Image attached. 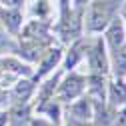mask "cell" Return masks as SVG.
Masks as SVG:
<instances>
[{"instance_id": "obj_1", "label": "cell", "mask_w": 126, "mask_h": 126, "mask_svg": "<svg viewBox=\"0 0 126 126\" xmlns=\"http://www.w3.org/2000/svg\"><path fill=\"white\" fill-rule=\"evenodd\" d=\"M116 4H118V0H96V2H92L90 14H88V28L92 32H98V30L108 26Z\"/></svg>"}, {"instance_id": "obj_2", "label": "cell", "mask_w": 126, "mask_h": 126, "mask_svg": "<svg viewBox=\"0 0 126 126\" xmlns=\"http://www.w3.org/2000/svg\"><path fill=\"white\" fill-rule=\"evenodd\" d=\"M88 62H90L92 72H96L100 76L108 72V58H106L104 44L102 42H96V44H94V48L88 52Z\"/></svg>"}, {"instance_id": "obj_3", "label": "cell", "mask_w": 126, "mask_h": 126, "mask_svg": "<svg viewBox=\"0 0 126 126\" xmlns=\"http://www.w3.org/2000/svg\"><path fill=\"white\" fill-rule=\"evenodd\" d=\"M84 78L82 76H78V74H70L64 82H62L60 86V96L64 98V100H74L76 96H80V92L84 88Z\"/></svg>"}, {"instance_id": "obj_4", "label": "cell", "mask_w": 126, "mask_h": 126, "mask_svg": "<svg viewBox=\"0 0 126 126\" xmlns=\"http://www.w3.org/2000/svg\"><path fill=\"white\" fill-rule=\"evenodd\" d=\"M106 40L110 44V48L116 50L120 44H124V26L120 18H114L112 22H108V30H106Z\"/></svg>"}, {"instance_id": "obj_5", "label": "cell", "mask_w": 126, "mask_h": 126, "mask_svg": "<svg viewBox=\"0 0 126 126\" xmlns=\"http://www.w3.org/2000/svg\"><path fill=\"white\" fill-rule=\"evenodd\" d=\"M0 18H2V22L8 26V30H12V32H16L18 30V26H20V22H22V16H20V12L18 10H0Z\"/></svg>"}, {"instance_id": "obj_6", "label": "cell", "mask_w": 126, "mask_h": 126, "mask_svg": "<svg viewBox=\"0 0 126 126\" xmlns=\"http://www.w3.org/2000/svg\"><path fill=\"white\" fill-rule=\"evenodd\" d=\"M114 70L118 76H126V44H120L114 50Z\"/></svg>"}, {"instance_id": "obj_7", "label": "cell", "mask_w": 126, "mask_h": 126, "mask_svg": "<svg viewBox=\"0 0 126 126\" xmlns=\"http://www.w3.org/2000/svg\"><path fill=\"white\" fill-rule=\"evenodd\" d=\"M110 100H112L114 104H122L126 100V84L124 82L110 84Z\"/></svg>"}, {"instance_id": "obj_8", "label": "cell", "mask_w": 126, "mask_h": 126, "mask_svg": "<svg viewBox=\"0 0 126 126\" xmlns=\"http://www.w3.org/2000/svg\"><path fill=\"white\" fill-rule=\"evenodd\" d=\"M72 116L74 118H80V120H86L92 116V108H90V102L88 100H80L78 104L72 106Z\"/></svg>"}, {"instance_id": "obj_9", "label": "cell", "mask_w": 126, "mask_h": 126, "mask_svg": "<svg viewBox=\"0 0 126 126\" xmlns=\"http://www.w3.org/2000/svg\"><path fill=\"white\" fill-rule=\"evenodd\" d=\"M58 60H60V50H50L48 56H46V58L42 60V64H40V72H38V76H44L48 70H52V66L56 64Z\"/></svg>"}, {"instance_id": "obj_10", "label": "cell", "mask_w": 126, "mask_h": 126, "mask_svg": "<svg viewBox=\"0 0 126 126\" xmlns=\"http://www.w3.org/2000/svg\"><path fill=\"white\" fill-rule=\"evenodd\" d=\"M90 90H92L94 96H96V100H102V96H104V80H102L100 74L90 78Z\"/></svg>"}, {"instance_id": "obj_11", "label": "cell", "mask_w": 126, "mask_h": 126, "mask_svg": "<svg viewBox=\"0 0 126 126\" xmlns=\"http://www.w3.org/2000/svg\"><path fill=\"white\" fill-rule=\"evenodd\" d=\"M30 92H32V84H30L28 80H22V82L16 84V96H18V98L26 100V98L30 96Z\"/></svg>"}, {"instance_id": "obj_12", "label": "cell", "mask_w": 126, "mask_h": 126, "mask_svg": "<svg viewBox=\"0 0 126 126\" xmlns=\"http://www.w3.org/2000/svg\"><path fill=\"white\" fill-rule=\"evenodd\" d=\"M46 112H48L50 116H54V120H56L58 118V106H54V102L48 104V106H46Z\"/></svg>"}, {"instance_id": "obj_13", "label": "cell", "mask_w": 126, "mask_h": 126, "mask_svg": "<svg viewBox=\"0 0 126 126\" xmlns=\"http://www.w3.org/2000/svg\"><path fill=\"white\" fill-rule=\"evenodd\" d=\"M4 4H8V6H20L22 4V0H2Z\"/></svg>"}, {"instance_id": "obj_14", "label": "cell", "mask_w": 126, "mask_h": 126, "mask_svg": "<svg viewBox=\"0 0 126 126\" xmlns=\"http://www.w3.org/2000/svg\"><path fill=\"white\" fill-rule=\"evenodd\" d=\"M32 126H54V124L46 122V120H34V122H32Z\"/></svg>"}, {"instance_id": "obj_15", "label": "cell", "mask_w": 126, "mask_h": 126, "mask_svg": "<svg viewBox=\"0 0 126 126\" xmlns=\"http://www.w3.org/2000/svg\"><path fill=\"white\" fill-rule=\"evenodd\" d=\"M6 120H8V116H6L4 112H0V126H4V124H6Z\"/></svg>"}, {"instance_id": "obj_16", "label": "cell", "mask_w": 126, "mask_h": 126, "mask_svg": "<svg viewBox=\"0 0 126 126\" xmlns=\"http://www.w3.org/2000/svg\"><path fill=\"white\" fill-rule=\"evenodd\" d=\"M74 2H76V4H84L86 0H74Z\"/></svg>"}]
</instances>
